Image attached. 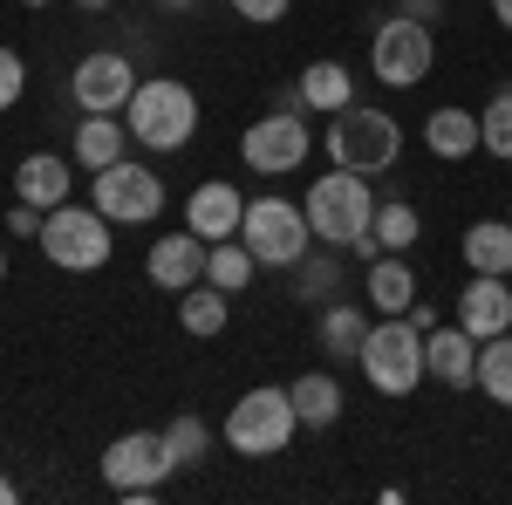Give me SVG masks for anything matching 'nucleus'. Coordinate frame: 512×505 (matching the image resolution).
Wrapping results in <instances>:
<instances>
[{"label":"nucleus","instance_id":"obj_34","mask_svg":"<svg viewBox=\"0 0 512 505\" xmlns=\"http://www.w3.org/2000/svg\"><path fill=\"white\" fill-rule=\"evenodd\" d=\"M41 219H48L41 205H28V198H14V212H7V233H14V239H41Z\"/></svg>","mask_w":512,"mask_h":505},{"label":"nucleus","instance_id":"obj_5","mask_svg":"<svg viewBox=\"0 0 512 505\" xmlns=\"http://www.w3.org/2000/svg\"><path fill=\"white\" fill-rule=\"evenodd\" d=\"M239 239L253 246V260H260V267H287V273H294V260L315 246V226H308V212H301L294 198L267 192V198H246Z\"/></svg>","mask_w":512,"mask_h":505},{"label":"nucleus","instance_id":"obj_29","mask_svg":"<svg viewBox=\"0 0 512 505\" xmlns=\"http://www.w3.org/2000/svg\"><path fill=\"white\" fill-rule=\"evenodd\" d=\"M478 389L512 410V328L492 335V342H478Z\"/></svg>","mask_w":512,"mask_h":505},{"label":"nucleus","instance_id":"obj_37","mask_svg":"<svg viewBox=\"0 0 512 505\" xmlns=\"http://www.w3.org/2000/svg\"><path fill=\"white\" fill-rule=\"evenodd\" d=\"M492 21H499V28H512V0H492Z\"/></svg>","mask_w":512,"mask_h":505},{"label":"nucleus","instance_id":"obj_24","mask_svg":"<svg viewBox=\"0 0 512 505\" xmlns=\"http://www.w3.org/2000/svg\"><path fill=\"white\" fill-rule=\"evenodd\" d=\"M315 335H321V349L335 355V362H349V355H362V342H369V314L349 308V301H335V308H321Z\"/></svg>","mask_w":512,"mask_h":505},{"label":"nucleus","instance_id":"obj_3","mask_svg":"<svg viewBox=\"0 0 512 505\" xmlns=\"http://www.w3.org/2000/svg\"><path fill=\"white\" fill-rule=\"evenodd\" d=\"M328 157L342 164V171H362V178H383L396 157H403V123L390 110H369V103H349V110H335V130L321 137Z\"/></svg>","mask_w":512,"mask_h":505},{"label":"nucleus","instance_id":"obj_16","mask_svg":"<svg viewBox=\"0 0 512 505\" xmlns=\"http://www.w3.org/2000/svg\"><path fill=\"white\" fill-rule=\"evenodd\" d=\"M239 219H246V198L226 178H205L192 198H185V226L198 239H239Z\"/></svg>","mask_w":512,"mask_h":505},{"label":"nucleus","instance_id":"obj_13","mask_svg":"<svg viewBox=\"0 0 512 505\" xmlns=\"http://www.w3.org/2000/svg\"><path fill=\"white\" fill-rule=\"evenodd\" d=\"M458 328H472L478 342L512 328V273H472L458 287Z\"/></svg>","mask_w":512,"mask_h":505},{"label":"nucleus","instance_id":"obj_21","mask_svg":"<svg viewBox=\"0 0 512 505\" xmlns=\"http://www.w3.org/2000/svg\"><path fill=\"white\" fill-rule=\"evenodd\" d=\"M226 314H233V294L226 287H212V280H198V287H185L178 294V321H185V335H219L226 328Z\"/></svg>","mask_w":512,"mask_h":505},{"label":"nucleus","instance_id":"obj_32","mask_svg":"<svg viewBox=\"0 0 512 505\" xmlns=\"http://www.w3.org/2000/svg\"><path fill=\"white\" fill-rule=\"evenodd\" d=\"M21 89H28V62H21V48H0V117L21 103Z\"/></svg>","mask_w":512,"mask_h":505},{"label":"nucleus","instance_id":"obj_15","mask_svg":"<svg viewBox=\"0 0 512 505\" xmlns=\"http://www.w3.org/2000/svg\"><path fill=\"white\" fill-rule=\"evenodd\" d=\"M205 260H212V239H198L192 226L185 233H171L151 246V260H144V273L158 280L164 294H185V287H198L205 280Z\"/></svg>","mask_w":512,"mask_h":505},{"label":"nucleus","instance_id":"obj_35","mask_svg":"<svg viewBox=\"0 0 512 505\" xmlns=\"http://www.w3.org/2000/svg\"><path fill=\"white\" fill-rule=\"evenodd\" d=\"M396 14H403V21H417V28H431L437 14H444V0H403Z\"/></svg>","mask_w":512,"mask_h":505},{"label":"nucleus","instance_id":"obj_38","mask_svg":"<svg viewBox=\"0 0 512 505\" xmlns=\"http://www.w3.org/2000/svg\"><path fill=\"white\" fill-rule=\"evenodd\" d=\"M0 505H14V478L7 471H0Z\"/></svg>","mask_w":512,"mask_h":505},{"label":"nucleus","instance_id":"obj_11","mask_svg":"<svg viewBox=\"0 0 512 505\" xmlns=\"http://www.w3.org/2000/svg\"><path fill=\"white\" fill-rule=\"evenodd\" d=\"M431 62H437L431 28H417V21H403V14L369 35V76L383 82V89H417V82L431 76Z\"/></svg>","mask_w":512,"mask_h":505},{"label":"nucleus","instance_id":"obj_8","mask_svg":"<svg viewBox=\"0 0 512 505\" xmlns=\"http://www.w3.org/2000/svg\"><path fill=\"white\" fill-rule=\"evenodd\" d=\"M89 205H96L110 226H151V219L164 212V178L151 171V164H130V157H117V164H103V171H96Z\"/></svg>","mask_w":512,"mask_h":505},{"label":"nucleus","instance_id":"obj_33","mask_svg":"<svg viewBox=\"0 0 512 505\" xmlns=\"http://www.w3.org/2000/svg\"><path fill=\"white\" fill-rule=\"evenodd\" d=\"M287 7H294V0H233V14H239V21H253V28H274Z\"/></svg>","mask_w":512,"mask_h":505},{"label":"nucleus","instance_id":"obj_2","mask_svg":"<svg viewBox=\"0 0 512 505\" xmlns=\"http://www.w3.org/2000/svg\"><path fill=\"white\" fill-rule=\"evenodd\" d=\"M123 110H130V137L144 151H185L198 137V96L178 76H144Z\"/></svg>","mask_w":512,"mask_h":505},{"label":"nucleus","instance_id":"obj_26","mask_svg":"<svg viewBox=\"0 0 512 505\" xmlns=\"http://www.w3.org/2000/svg\"><path fill=\"white\" fill-rule=\"evenodd\" d=\"M253 273H260V260H253V246H246V239H212V260H205V280H212V287L246 294V287H253Z\"/></svg>","mask_w":512,"mask_h":505},{"label":"nucleus","instance_id":"obj_25","mask_svg":"<svg viewBox=\"0 0 512 505\" xmlns=\"http://www.w3.org/2000/svg\"><path fill=\"white\" fill-rule=\"evenodd\" d=\"M465 267L472 273H512V219H478L465 233Z\"/></svg>","mask_w":512,"mask_h":505},{"label":"nucleus","instance_id":"obj_4","mask_svg":"<svg viewBox=\"0 0 512 505\" xmlns=\"http://www.w3.org/2000/svg\"><path fill=\"white\" fill-rule=\"evenodd\" d=\"M355 362H362L369 389L410 396V389L424 383V335L410 328V314H383V321H369V342H362Z\"/></svg>","mask_w":512,"mask_h":505},{"label":"nucleus","instance_id":"obj_14","mask_svg":"<svg viewBox=\"0 0 512 505\" xmlns=\"http://www.w3.org/2000/svg\"><path fill=\"white\" fill-rule=\"evenodd\" d=\"M424 376H437L444 389H478V335L472 328H444L437 321L431 335H424Z\"/></svg>","mask_w":512,"mask_h":505},{"label":"nucleus","instance_id":"obj_7","mask_svg":"<svg viewBox=\"0 0 512 505\" xmlns=\"http://www.w3.org/2000/svg\"><path fill=\"white\" fill-rule=\"evenodd\" d=\"M294 430H301V417H294V396L287 389H246L233 403V417H226V444H233L239 458H280L287 444H294Z\"/></svg>","mask_w":512,"mask_h":505},{"label":"nucleus","instance_id":"obj_10","mask_svg":"<svg viewBox=\"0 0 512 505\" xmlns=\"http://www.w3.org/2000/svg\"><path fill=\"white\" fill-rule=\"evenodd\" d=\"M171 471H178V458H171L164 430H130V437H117L103 451V485L123 492V499H151Z\"/></svg>","mask_w":512,"mask_h":505},{"label":"nucleus","instance_id":"obj_27","mask_svg":"<svg viewBox=\"0 0 512 505\" xmlns=\"http://www.w3.org/2000/svg\"><path fill=\"white\" fill-rule=\"evenodd\" d=\"M376 246L383 253H410L417 246V233H424V219H417V205H403V198H376Z\"/></svg>","mask_w":512,"mask_h":505},{"label":"nucleus","instance_id":"obj_9","mask_svg":"<svg viewBox=\"0 0 512 505\" xmlns=\"http://www.w3.org/2000/svg\"><path fill=\"white\" fill-rule=\"evenodd\" d=\"M308 151H315V130H308L301 110H267V117L239 137V157H246L253 178H287V171L308 164Z\"/></svg>","mask_w":512,"mask_h":505},{"label":"nucleus","instance_id":"obj_31","mask_svg":"<svg viewBox=\"0 0 512 505\" xmlns=\"http://www.w3.org/2000/svg\"><path fill=\"white\" fill-rule=\"evenodd\" d=\"M164 444H171V458H178V465H205V451H212V424L185 410V417H171V424H164Z\"/></svg>","mask_w":512,"mask_h":505},{"label":"nucleus","instance_id":"obj_43","mask_svg":"<svg viewBox=\"0 0 512 505\" xmlns=\"http://www.w3.org/2000/svg\"><path fill=\"white\" fill-rule=\"evenodd\" d=\"M506 219H512V212H506Z\"/></svg>","mask_w":512,"mask_h":505},{"label":"nucleus","instance_id":"obj_30","mask_svg":"<svg viewBox=\"0 0 512 505\" xmlns=\"http://www.w3.org/2000/svg\"><path fill=\"white\" fill-rule=\"evenodd\" d=\"M478 151H492V157L512 164V89H499V96L478 110Z\"/></svg>","mask_w":512,"mask_h":505},{"label":"nucleus","instance_id":"obj_19","mask_svg":"<svg viewBox=\"0 0 512 505\" xmlns=\"http://www.w3.org/2000/svg\"><path fill=\"white\" fill-rule=\"evenodd\" d=\"M294 417H301V430H328V424H342V383L328 376V369H308V376H294Z\"/></svg>","mask_w":512,"mask_h":505},{"label":"nucleus","instance_id":"obj_36","mask_svg":"<svg viewBox=\"0 0 512 505\" xmlns=\"http://www.w3.org/2000/svg\"><path fill=\"white\" fill-rule=\"evenodd\" d=\"M410 328H417V335H431V328H437V308H431V301H424V294L410 301Z\"/></svg>","mask_w":512,"mask_h":505},{"label":"nucleus","instance_id":"obj_1","mask_svg":"<svg viewBox=\"0 0 512 505\" xmlns=\"http://www.w3.org/2000/svg\"><path fill=\"white\" fill-rule=\"evenodd\" d=\"M301 212H308V226H315V246H335V253H355L362 267L383 253L376 246V192H369V178L362 171H328V178H315L308 185V198H301Z\"/></svg>","mask_w":512,"mask_h":505},{"label":"nucleus","instance_id":"obj_22","mask_svg":"<svg viewBox=\"0 0 512 505\" xmlns=\"http://www.w3.org/2000/svg\"><path fill=\"white\" fill-rule=\"evenodd\" d=\"M117 157H130V130H123L117 117H82V130H76V164L82 171H103V164H117Z\"/></svg>","mask_w":512,"mask_h":505},{"label":"nucleus","instance_id":"obj_6","mask_svg":"<svg viewBox=\"0 0 512 505\" xmlns=\"http://www.w3.org/2000/svg\"><path fill=\"white\" fill-rule=\"evenodd\" d=\"M41 253L55 260L62 273H96L110 267V253H117V239H110V219L96 212V205H55L48 219H41Z\"/></svg>","mask_w":512,"mask_h":505},{"label":"nucleus","instance_id":"obj_42","mask_svg":"<svg viewBox=\"0 0 512 505\" xmlns=\"http://www.w3.org/2000/svg\"><path fill=\"white\" fill-rule=\"evenodd\" d=\"M0 280H7V253H0Z\"/></svg>","mask_w":512,"mask_h":505},{"label":"nucleus","instance_id":"obj_39","mask_svg":"<svg viewBox=\"0 0 512 505\" xmlns=\"http://www.w3.org/2000/svg\"><path fill=\"white\" fill-rule=\"evenodd\" d=\"M76 7H82V14H103V7H110V0H76Z\"/></svg>","mask_w":512,"mask_h":505},{"label":"nucleus","instance_id":"obj_20","mask_svg":"<svg viewBox=\"0 0 512 505\" xmlns=\"http://www.w3.org/2000/svg\"><path fill=\"white\" fill-rule=\"evenodd\" d=\"M424 144H431V157L458 164V157L478 151V117H472V110H458V103H444V110L424 117Z\"/></svg>","mask_w":512,"mask_h":505},{"label":"nucleus","instance_id":"obj_12","mask_svg":"<svg viewBox=\"0 0 512 505\" xmlns=\"http://www.w3.org/2000/svg\"><path fill=\"white\" fill-rule=\"evenodd\" d=\"M130 89H137V69H130V55H117V48L82 55L76 76H69V96H76L82 117H117L123 103H130Z\"/></svg>","mask_w":512,"mask_h":505},{"label":"nucleus","instance_id":"obj_17","mask_svg":"<svg viewBox=\"0 0 512 505\" xmlns=\"http://www.w3.org/2000/svg\"><path fill=\"white\" fill-rule=\"evenodd\" d=\"M69 185H76V171H69V157H55V151L21 157V171H14V198H28L41 212L69 205Z\"/></svg>","mask_w":512,"mask_h":505},{"label":"nucleus","instance_id":"obj_18","mask_svg":"<svg viewBox=\"0 0 512 505\" xmlns=\"http://www.w3.org/2000/svg\"><path fill=\"white\" fill-rule=\"evenodd\" d=\"M362 294H369L376 314H410V301H417V273H410L403 253H376L369 273H362Z\"/></svg>","mask_w":512,"mask_h":505},{"label":"nucleus","instance_id":"obj_41","mask_svg":"<svg viewBox=\"0 0 512 505\" xmlns=\"http://www.w3.org/2000/svg\"><path fill=\"white\" fill-rule=\"evenodd\" d=\"M21 7H55V0H21Z\"/></svg>","mask_w":512,"mask_h":505},{"label":"nucleus","instance_id":"obj_28","mask_svg":"<svg viewBox=\"0 0 512 505\" xmlns=\"http://www.w3.org/2000/svg\"><path fill=\"white\" fill-rule=\"evenodd\" d=\"M335 287H342V267H335V246H308V253H301V260H294V301H328V294H335Z\"/></svg>","mask_w":512,"mask_h":505},{"label":"nucleus","instance_id":"obj_23","mask_svg":"<svg viewBox=\"0 0 512 505\" xmlns=\"http://www.w3.org/2000/svg\"><path fill=\"white\" fill-rule=\"evenodd\" d=\"M301 96H308V110L335 117V110L355 103V76L342 69V62H308V69H301Z\"/></svg>","mask_w":512,"mask_h":505},{"label":"nucleus","instance_id":"obj_40","mask_svg":"<svg viewBox=\"0 0 512 505\" xmlns=\"http://www.w3.org/2000/svg\"><path fill=\"white\" fill-rule=\"evenodd\" d=\"M164 7H198V0H164Z\"/></svg>","mask_w":512,"mask_h":505}]
</instances>
